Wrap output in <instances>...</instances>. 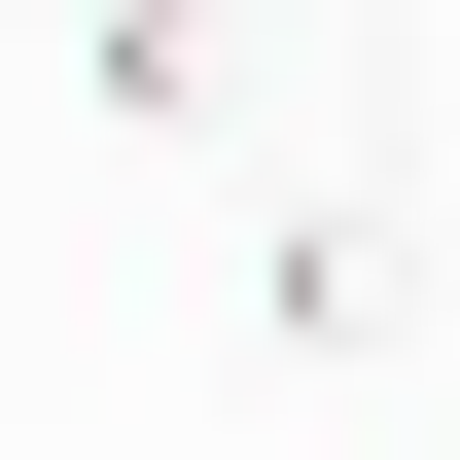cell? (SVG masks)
<instances>
[{
    "label": "cell",
    "instance_id": "obj_1",
    "mask_svg": "<svg viewBox=\"0 0 460 460\" xmlns=\"http://www.w3.org/2000/svg\"><path fill=\"white\" fill-rule=\"evenodd\" d=\"M248 319H284L319 390H390V319H425V213H354V177H319V213L248 248Z\"/></svg>",
    "mask_w": 460,
    "mask_h": 460
}]
</instances>
